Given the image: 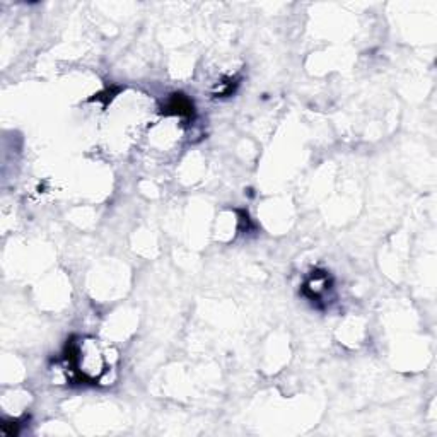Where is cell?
Masks as SVG:
<instances>
[{"label":"cell","instance_id":"cell-1","mask_svg":"<svg viewBox=\"0 0 437 437\" xmlns=\"http://www.w3.org/2000/svg\"><path fill=\"white\" fill-rule=\"evenodd\" d=\"M164 113L166 115H178V116H192L193 115V103L186 98L184 94H173L168 99L166 106H164Z\"/></svg>","mask_w":437,"mask_h":437},{"label":"cell","instance_id":"cell-2","mask_svg":"<svg viewBox=\"0 0 437 437\" xmlns=\"http://www.w3.org/2000/svg\"><path fill=\"white\" fill-rule=\"evenodd\" d=\"M2 430L6 435H16L17 434V424L16 422H9V424L2 425Z\"/></svg>","mask_w":437,"mask_h":437}]
</instances>
